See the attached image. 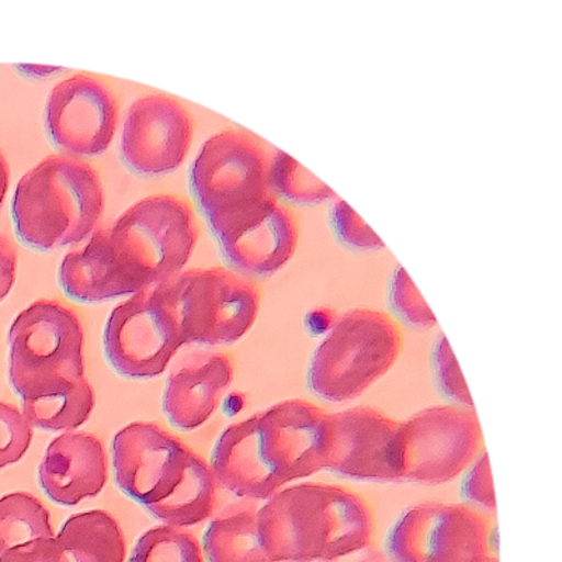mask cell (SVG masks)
I'll list each match as a JSON object with an SVG mask.
<instances>
[{"label": "cell", "instance_id": "1", "mask_svg": "<svg viewBox=\"0 0 562 562\" xmlns=\"http://www.w3.org/2000/svg\"><path fill=\"white\" fill-rule=\"evenodd\" d=\"M328 413L289 400L228 426L211 454L221 488L240 498L269 499L291 481L324 470Z\"/></svg>", "mask_w": 562, "mask_h": 562}, {"label": "cell", "instance_id": "2", "mask_svg": "<svg viewBox=\"0 0 562 562\" xmlns=\"http://www.w3.org/2000/svg\"><path fill=\"white\" fill-rule=\"evenodd\" d=\"M258 524L272 562H334L368 549L374 533L359 494L323 483L276 492L258 510Z\"/></svg>", "mask_w": 562, "mask_h": 562}, {"label": "cell", "instance_id": "3", "mask_svg": "<svg viewBox=\"0 0 562 562\" xmlns=\"http://www.w3.org/2000/svg\"><path fill=\"white\" fill-rule=\"evenodd\" d=\"M103 184L83 159L52 155L20 179L12 200L18 237L29 248L53 250L82 243L102 218Z\"/></svg>", "mask_w": 562, "mask_h": 562}, {"label": "cell", "instance_id": "4", "mask_svg": "<svg viewBox=\"0 0 562 562\" xmlns=\"http://www.w3.org/2000/svg\"><path fill=\"white\" fill-rule=\"evenodd\" d=\"M403 335L389 315L355 308L340 315L311 359V393L328 403L358 398L398 360Z\"/></svg>", "mask_w": 562, "mask_h": 562}, {"label": "cell", "instance_id": "5", "mask_svg": "<svg viewBox=\"0 0 562 562\" xmlns=\"http://www.w3.org/2000/svg\"><path fill=\"white\" fill-rule=\"evenodd\" d=\"M108 229L119 259L147 288L182 273L199 238L192 207L172 194L139 200Z\"/></svg>", "mask_w": 562, "mask_h": 562}, {"label": "cell", "instance_id": "6", "mask_svg": "<svg viewBox=\"0 0 562 562\" xmlns=\"http://www.w3.org/2000/svg\"><path fill=\"white\" fill-rule=\"evenodd\" d=\"M167 284L186 344L237 342L258 318V283L231 269H190Z\"/></svg>", "mask_w": 562, "mask_h": 562}, {"label": "cell", "instance_id": "7", "mask_svg": "<svg viewBox=\"0 0 562 562\" xmlns=\"http://www.w3.org/2000/svg\"><path fill=\"white\" fill-rule=\"evenodd\" d=\"M270 158L243 130H225L205 140L190 167L189 183L207 223L276 195L269 183Z\"/></svg>", "mask_w": 562, "mask_h": 562}, {"label": "cell", "instance_id": "8", "mask_svg": "<svg viewBox=\"0 0 562 562\" xmlns=\"http://www.w3.org/2000/svg\"><path fill=\"white\" fill-rule=\"evenodd\" d=\"M167 283L138 291L109 316L104 353L123 378H158L186 345Z\"/></svg>", "mask_w": 562, "mask_h": 562}, {"label": "cell", "instance_id": "9", "mask_svg": "<svg viewBox=\"0 0 562 562\" xmlns=\"http://www.w3.org/2000/svg\"><path fill=\"white\" fill-rule=\"evenodd\" d=\"M9 344V381L18 394L53 378H87L83 325L57 300L35 301L22 311L10 326Z\"/></svg>", "mask_w": 562, "mask_h": 562}, {"label": "cell", "instance_id": "10", "mask_svg": "<svg viewBox=\"0 0 562 562\" xmlns=\"http://www.w3.org/2000/svg\"><path fill=\"white\" fill-rule=\"evenodd\" d=\"M483 441L473 409L439 405L420 411L401 425V481L424 485L449 483L469 469Z\"/></svg>", "mask_w": 562, "mask_h": 562}, {"label": "cell", "instance_id": "11", "mask_svg": "<svg viewBox=\"0 0 562 562\" xmlns=\"http://www.w3.org/2000/svg\"><path fill=\"white\" fill-rule=\"evenodd\" d=\"M490 521L473 506L426 502L406 510L386 536L393 562H484Z\"/></svg>", "mask_w": 562, "mask_h": 562}, {"label": "cell", "instance_id": "12", "mask_svg": "<svg viewBox=\"0 0 562 562\" xmlns=\"http://www.w3.org/2000/svg\"><path fill=\"white\" fill-rule=\"evenodd\" d=\"M209 227L229 269L254 280L278 273L297 249V220L278 195L209 221Z\"/></svg>", "mask_w": 562, "mask_h": 562}, {"label": "cell", "instance_id": "13", "mask_svg": "<svg viewBox=\"0 0 562 562\" xmlns=\"http://www.w3.org/2000/svg\"><path fill=\"white\" fill-rule=\"evenodd\" d=\"M401 425L369 406L328 414L324 470L364 483L401 481Z\"/></svg>", "mask_w": 562, "mask_h": 562}, {"label": "cell", "instance_id": "14", "mask_svg": "<svg viewBox=\"0 0 562 562\" xmlns=\"http://www.w3.org/2000/svg\"><path fill=\"white\" fill-rule=\"evenodd\" d=\"M119 109L112 89L88 74L55 85L44 108L45 132L59 153L94 158L108 150L117 128Z\"/></svg>", "mask_w": 562, "mask_h": 562}, {"label": "cell", "instance_id": "15", "mask_svg": "<svg viewBox=\"0 0 562 562\" xmlns=\"http://www.w3.org/2000/svg\"><path fill=\"white\" fill-rule=\"evenodd\" d=\"M194 138V120L180 100L149 93L130 105L122 134L125 167L140 176L173 172L183 164Z\"/></svg>", "mask_w": 562, "mask_h": 562}, {"label": "cell", "instance_id": "16", "mask_svg": "<svg viewBox=\"0 0 562 562\" xmlns=\"http://www.w3.org/2000/svg\"><path fill=\"white\" fill-rule=\"evenodd\" d=\"M114 480L138 504H155L172 491L192 449L162 426L135 422L113 439Z\"/></svg>", "mask_w": 562, "mask_h": 562}, {"label": "cell", "instance_id": "17", "mask_svg": "<svg viewBox=\"0 0 562 562\" xmlns=\"http://www.w3.org/2000/svg\"><path fill=\"white\" fill-rule=\"evenodd\" d=\"M234 361L220 351L186 355L170 370L164 391V413L170 425L194 430L213 416L234 381Z\"/></svg>", "mask_w": 562, "mask_h": 562}, {"label": "cell", "instance_id": "18", "mask_svg": "<svg viewBox=\"0 0 562 562\" xmlns=\"http://www.w3.org/2000/svg\"><path fill=\"white\" fill-rule=\"evenodd\" d=\"M108 481L103 441L87 431H65L45 451L38 483L55 504L75 506L93 498Z\"/></svg>", "mask_w": 562, "mask_h": 562}, {"label": "cell", "instance_id": "19", "mask_svg": "<svg viewBox=\"0 0 562 562\" xmlns=\"http://www.w3.org/2000/svg\"><path fill=\"white\" fill-rule=\"evenodd\" d=\"M58 280L65 294L78 303H102L148 289L119 259L108 228L94 231L83 248L65 255Z\"/></svg>", "mask_w": 562, "mask_h": 562}, {"label": "cell", "instance_id": "20", "mask_svg": "<svg viewBox=\"0 0 562 562\" xmlns=\"http://www.w3.org/2000/svg\"><path fill=\"white\" fill-rule=\"evenodd\" d=\"M22 413L30 426L45 431H72L89 419L94 393L87 378H53L19 393Z\"/></svg>", "mask_w": 562, "mask_h": 562}, {"label": "cell", "instance_id": "21", "mask_svg": "<svg viewBox=\"0 0 562 562\" xmlns=\"http://www.w3.org/2000/svg\"><path fill=\"white\" fill-rule=\"evenodd\" d=\"M122 527L104 510L70 516L55 536L53 562H124Z\"/></svg>", "mask_w": 562, "mask_h": 562}, {"label": "cell", "instance_id": "22", "mask_svg": "<svg viewBox=\"0 0 562 562\" xmlns=\"http://www.w3.org/2000/svg\"><path fill=\"white\" fill-rule=\"evenodd\" d=\"M217 488L210 464L192 450L172 491L164 499L147 506V509L167 526L182 529L199 525L213 515Z\"/></svg>", "mask_w": 562, "mask_h": 562}, {"label": "cell", "instance_id": "23", "mask_svg": "<svg viewBox=\"0 0 562 562\" xmlns=\"http://www.w3.org/2000/svg\"><path fill=\"white\" fill-rule=\"evenodd\" d=\"M203 551L209 562H272L260 540L258 510L248 505L233 506L210 521Z\"/></svg>", "mask_w": 562, "mask_h": 562}, {"label": "cell", "instance_id": "24", "mask_svg": "<svg viewBox=\"0 0 562 562\" xmlns=\"http://www.w3.org/2000/svg\"><path fill=\"white\" fill-rule=\"evenodd\" d=\"M55 537L49 514L27 492H14L0 499V557L33 541Z\"/></svg>", "mask_w": 562, "mask_h": 562}, {"label": "cell", "instance_id": "25", "mask_svg": "<svg viewBox=\"0 0 562 562\" xmlns=\"http://www.w3.org/2000/svg\"><path fill=\"white\" fill-rule=\"evenodd\" d=\"M269 183L278 198L301 205H316L336 199L334 190L283 150L270 158Z\"/></svg>", "mask_w": 562, "mask_h": 562}, {"label": "cell", "instance_id": "26", "mask_svg": "<svg viewBox=\"0 0 562 562\" xmlns=\"http://www.w3.org/2000/svg\"><path fill=\"white\" fill-rule=\"evenodd\" d=\"M128 562H204L202 547L189 531L154 527L139 537Z\"/></svg>", "mask_w": 562, "mask_h": 562}, {"label": "cell", "instance_id": "27", "mask_svg": "<svg viewBox=\"0 0 562 562\" xmlns=\"http://www.w3.org/2000/svg\"><path fill=\"white\" fill-rule=\"evenodd\" d=\"M389 303L393 313L411 328L429 329L438 324L419 290L415 288L414 281L401 266L396 268L391 279Z\"/></svg>", "mask_w": 562, "mask_h": 562}, {"label": "cell", "instance_id": "28", "mask_svg": "<svg viewBox=\"0 0 562 562\" xmlns=\"http://www.w3.org/2000/svg\"><path fill=\"white\" fill-rule=\"evenodd\" d=\"M329 223L336 239L346 248L358 250V252H370V250L385 248L378 234L344 200L336 199L333 207H330Z\"/></svg>", "mask_w": 562, "mask_h": 562}, {"label": "cell", "instance_id": "29", "mask_svg": "<svg viewBox=\"0 0 562 562\" xmlns=\"http://www.w3.org/2000/svg\"><path fill=\"white\" fill-rule=\"evenodd\" d=\"M431 368H434L436 384L446 398L463 408H474L473 398L461 375L459 363L445 336H440L431 351Z\"/></svg>", "mask_w": 562, "mask_h": 562}, {"label": "cell", "instance_id": "30", "mask_svg": "<svg viewBox=\"0 0 562 562\" xmlns=\"http://www.w3.org/2000/svg\"><path fill=\"white\" fill-rule=\"evenodd\" d=\"M33 428L16 406L0 403V469L18 463L27 453Z\"/></svg>", "mask_w": 562, "mask_h": 562}, {"label": "cell", "instance_id": "31", "mask_svg": "<svg viewBox=\"0 0 562 562\" xmlns=\"http://www.w3.org/2000/svg\"><path fill=\"white\" fill-rule=\"evenodd\" d=\"M461 495L471 505L488 510L496 509L494 481H492L488 454L484 453L464 476Z\"/></svg>", "mask_w": 562, "mask_h": 562}, {"label": "cell", "instance_id": "32", "mask_svg": "<svg viewBox=\"0 0 562 562\" xmlns=\"http://www.w3.org/2000/svg\"><path fill=\"white\" fill-rule=\"evenodd\" d=\"M54 551L55 537L10 550L0 557V562H53Z\"/></svg>", "mask_w": 562, "mask_h": 562}, {"label": "cell", "instance_id": "33", "mask_svg": "<svg viewBox=\"0 0 562 562\" xmlns=\"http://www.w3.org/2000/svg\"><path fill=\"white\" fill-rule=\"evenodd\" d=\"M18 249L0 234V301L8 297L16 280Z\"/></svg>", "mask_w": 562, "mask_h": 562}, {"label": "cell", "instance_id": "34", "mask_svg": "<svg viewBox=\"0 0 562 562\" xmlns=\"http://www.w3.org/2000/svg\"><path fill=\"white\" fill-rule=\"evenodd\" d=\"M10 184V167L7 157L2 150H0V207L7 198V193Z\"/></svg>", "mask_w": 562, "mask_h": 562}, {"label": "cell", "instance_id": "35", "mask_svg": "<svg viewBox=\"0 0 562 562\" xmlns=\"http://www.w3.org/2000/svg\"><path fill=\"white\" fill-rule=\"evenodd\" d=\"M359 562H393L389 557L381 553H370L361 559Z\"/></svg>", "mask_w": 562, "mask_h": 562}, {"label": "cell", "instance_id": "36", "mask_svg": "<svg viewBox=\"0 0 562 562\" xmlns=\"http://www.w3.org/2000/svg\"><path fill=\"white\" fill-rule=\"evenodd\" d=\"M484 562H499V560L496 559V557L490 555L488 559H486Z\"/></svg>", "mask_w": 562, "mask_h": 562}]
</instances>
